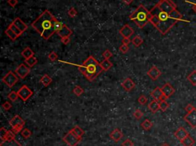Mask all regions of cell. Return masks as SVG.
Returning <instances> with one entry per match:
<instances>
[{
    "mask_svg": "<svg viewBox=\"0 0 196 146\" xmlns=\"http://www.w3.org/2000/svg\"><path fill=\"white\" fill-rule=\"evenodd\" d=\"M149 22L162 34H166L179 21H184L172 0H160L151 9Z\"/></svg>",
    "mask_w": 196,
    "mask_h": 146,
    "instance_id": "1",
    "label": "cell"
},
{
    "mask_svg": "<svg viewBox=\"0 0 196 146\" xmlns=\"http://www.w3.org/2000/svg\"><path fill=\"white\" fill-rule=\"evenodd\" d=\"M56 20L57 18L51 11L46 9L32 23V27L39 32L45 40H48L55 33L54 23Z\"/></svg>",
    "mask_w": 196,
    "mask_h": 146,
    "instance_id": "2",
    "label": "cell"
},
{
    "mask_svg": "<svg viewBox=\"0 0 196 146\" xmlns=\"http://www.w3.org/2000/svg\"><path fill=\"white\" fill-rule=\"evenodd\" d=\"M78 71L84 76L90 82L94 81L103 70L100 66V63L93 56H89L85 60L81 65H77Z\"/></svg>",
    "mask_w": 196,
    "mask_h": 146,
    "instance_id": "3",
    "label": "cell"
},
{
    "mask_svg": "<svg viewBox=\"0 0 196 146\" xmlns=\"http://www.w3.org/2000/svg\"><path fill=\"white\" fill-rule=\"evenodd\" d=\"M129 18L139 28H143L147 25V23L149 22L151 18L150 11L147 10L143 5H139L137 9L130 14Z\"/></svg>",
    "mask_w": 196,
    "mask_h": 146,
    "instance_id": "4",
    "label": "cell"
},
{
    "mask_svg": "<svg viewBox=\"0 0 196 146\" xmlns=\"http://www.w3.org/2000/svg\"><path fill=\"white\" fill-rule=\"evenodd\" d=\"M9 125L12 128V131L14 133L17 134L18 133H21L24 129L23 128L25 125V122L22 117L16 115L9 121Z\"/></svg>",
    "mask_w": 196,
    "mask_h": 146,
    "instance_id": "5",
    "label": "cell"
},
{
    "mask_svg": "<svg viewBox=\"0 0 196 146\" xmlns=\"http://www.w3.org/2000/svg\"><path fill=\"white\" fill-rule=\"evenodd\" d=\"M82 139V138L79 137L74 133L71 129L63 137V141L68 146H77Z\"/></svg>",
    "mask_w": 196,
    "mask_h": 146,
    "instance_id": "6",
    "label": "cell"
},
{
    "mask_svg": "<svg viewBox=\"0 0 196 146\" xmlns=\"http://www.w3.org/2000/svg\"><path fill=\"white\" fill-rule=\"evenodd\" d=\"M2 81L9 88L14 87L18 81V77L13 71H9L2 79Z\"/></svg>",
    "mask_w": 196,
    "mask_h": 146,
    "instance_id": "7",
    "label": "cell"
},
{
    "mask_svg": "<svg viewBox=\"0 0 196 146\" xmlns=\"http://www.w3.org/2000/svg\"><path fill=\"white\" fill-rule=\"evenodd\" d=\"M17 93H18L19 98L24 102H26L33 95V92L32 89L28 88L26 85H23L22 87L18 89Z\"/></svg>",
    "mask_w": 196,
    "mask_h": 146,
    "instance_id": "8",
    "label": "cell"
},
{
    "mask_svg": "<svg viewBox=\"0 0 196 146\" xmlns=\"http://www.w3.org/2000/svg\"><path fill=\"white\" fill-rule=\"evenodd\" d=\"M30 71H31V69H30L29 67L25 65V64H21L16 69L15 72H16L18 77L21 78V79H25L29 74Z\"/></svg>",
    "mask_w": 196,
    "mask_h": 146,
    "instance_id": "9",
    "label": "cell"
},
{
    "mask_svg": "<svg viewBox=\"0 0 196 146\" xmlns=\"http://www.w3.org/2000/svg\"><path fill=\"white\" fill-rule=\"evenodd\" d=\"M183 119L185 120L188 124L189 125L192 129L196 128V108L192 110V112H188L185 116L183 117Z\"/></svg>",
    "mask_w": 196,
    "mask_h": 146,
    "instance_id": "10",
    "label": "cell"
},
{
    "mask_svg": "<svg viewBox=\"0 0 196 146\" xmlns=\"http://www.w3.org/2000/svg\"><path fill=\"white\" fill-rule=\"evenodd\" d=\"M119 33H120L121 36L123 37V38H130V37L132 36L133 33H134V31H133L132 28L130 27V25L126 24L120 30Z\"/></svg>",
    "mask_w": 196,
    "mask_h": 146,
    "instance_id": "11",
    "label": "cell"
},
{
    "mask_svg": "<svg viewBox=\"0 0 196 146\" xmlns=\"http://www.w3.org/2000/svg\"><path fill=\"white\" fill-rule=\"evenodd\" d=\"M147 75L153 80H156L162 75V72L159 70L157 67L153 66L147 71Z\"/></svg>",
    "mask_w": 196,
    "mask_h": 146,
    "instance_id": "12",
    "label": "cell"
},
{
    "mask_svg": "<svg viewBox=\"0 0 196 146\" xmlns=\"http://www.w3.org/2000/svg\"><path fill=\"white\" fill-rule=\"evenodd\" d=\"M161 89H162L163 94L166 95L168 98H169L170 96H172V95L175 94V92H176L175 88H174V87L171 85V83H165V84L162 86V87Z\"/></svg>",
    "mask_w": 196,
    "mask_h": 146,
    "instance_id": "13",
    "label": "cell"
},
{
    "mask_svg": "<svg viewBox=\"0 0 196 146\" xmlns=\"http://www.w3.org/2000/svg\"><path fill=\"white\" fill-rule=\"evenodd\" d=\"M121 86L123 87V89H125L126 92H130L131 90L134 89L135 87H136V84L135 83L132 81V80L131 78H126V80H124L122 83H121Z\"/></svg>",
    "mask_w": 196,
    "mask_h": 146,
    "instance_id": "14",
    "label": "cell"
},
{
    "mask_svg": "<svg viewBox=\"0 0 196 146\" xmlns=\"http://www.w3.org/2000/svg\"><path fill=\"white\" fill-rule=\"evenodd\" d=\"M174 135H175V137L177 139L179 140L181 142V141H182L184 139L187 137L188 135H189V133H188L187 130H185L183 127H180L174 133Z\"/></svg>",
    "mask_w": 196,
    "mask_h": 146,
    "instance_id": "15",
    "label": "cell"
},
{
    "mask_svg": "<svg viewBox=\"0 0 196 146\" xmlns=\"http://www.w3.org/2000/svg\"><path fill=\"white\" fill-rule=\"evenodd\" d=\"M12 23H13L14 25H16V27L18 28V29L20 30L22 33L23 32H25V31L28 29V25H26V24H25L20 18H18V17L15 18V19L12 21Z\"/></svg>",
    "mask_w": 196,
    "mask_h": 146,
    "instance_id": "16",
    "label": "cell"
},
{
    "mask_svg": "<svg viewBox=\"0 0 196 146\" xmlns=\"http://www.w3.org/2000/svg\"><path fill=\"white\" fill-rule=\"evenodd\" d=\"M123 133H122L119 129H115L113 130V132L109 134V138L115 142H118L119 141L123 138Z\"/></svg>",
    "mask_w": 196,
    "mask_h": 146,
    "instance_id": "17",
    "label": "cell"
},
{
    "mask_svg": "<svg viewBox=\"0 0 196 146\" xmlns=\"http://www.w3.org/2000/svg\"><path fill=\"white\" fill-rule=\"evenodd\" d=\"M57 35L59 37H61V38H64V37H70L71 34H73V32L71 31V28H69L66 25H64V24L63 28L60 30L59 32H57Z\"/></svg>",
    "mask_w": 196,
    "mask_h": 146,
    "instance_id": "18",
    "label": "cell"
},
{
    "mask_svg": "<svg viewBox=\"0 0 196 146\" xmlns=\"http://www.w3.org/2000/svg\"><path fill=\"white\" fill-rule=\"evenodd\" d=\"M162 95H163V93H162V89L160 87H155V89L151 92V96L153 97V100L159 101V102L160 101V99Z\"/></svg>",
    "mask_w": 196,
    "mask_h": 146,
    "instance_id": "19",
    "label": "cell"
},
{
    "mask_svg": "<svg viewBox=\"0 0 196 146\" xmlns=\"http://www.w3.org/2000/svg\"><path fill=\"white\" fill-rule=\"evenodd\" d=\"M149 110H150L151 112L153 113H155L157 112L159 110H160V102L159 101H156L155 100H153L149 103V104L148 105Z\"/></svg>",
    "mask_w": 196,
    "mask_h": 146,
    "instance_id": "20",
    "label": "cell"
},
{
    "mask_svg": "<svg viewBox=\"0 0 196 146\" xmlns=\"http://www.w3.org/2000/svg\"><path fill=\"white\" fill-rule=\"evenodd\" d=\"M40 82L44 87H48L49 85L52 83V78L50 76H48V74H45L41 77V80H40Z\"/></svg>",
    "mask_w": 196,
    "mask_h": 146,
    "instance_id": "21",
    "label": "cell"
},
{
    "mask_svg": "<svg viewBox=\"0 0 196 146\" xmlns=\"http://www.w3.org/2000/svg\"><path fill=\"white\" fill-rule=\"evenodd\" d=\"M22 56L24 58H25V60L26 59H28V58H30V57H33L34 55V51L31 49L30 48H28V47H27V48H25L24 50L22 51Z\"/></svg>",
    "mask_w": 196,
    "mask_h": 146,
    "instance_id": "22",
    "label": "cell"
},
{
    "mask_svg": "<svg viewBox=\"0 0 196 146\" xmlns=\"http://www.w3.org/2000/svg\"><path fill=\"white\" fill-rule=\"evenodd\" d=\"M0 146H22V145L16 141V139L13 140H2Z\"/></svg>",
    "mask_w": 196,
    "mask_h": 146,
    "instance_id": "23",
    "label": "cell"
},
{
    "mask_svg": "<svg viewBox=\"0 0 196 146\" xmlns=\"http://www.w3.org/2000/svg\"><path fill=\"white\" fill-rule=\"evenodd\" d=\"M100 66H101V67H102V69L104 71H109V69L111 68L112 67H113V65H114L113 63L110 62V61H109V59H104L103 61L100 62Z\"/></svg>",
    "mask_w": 196,
    "mask_h": 146,
    "instance_id": "24",
    "label": "cell"
},
{
    "mask_svg": "<svg viewBox=\"0 0 196 146\" xmlns=\"http://www.w3.org/2000/svg\"><path fill=\"white\" fill-rule=\"evenodd\" d=\"M181 144L184 146H192L195 143V139L193 138H192L190 135H188L187 137L184 139L182 141H181Z\"/></svg>",
    "mask_w": 196,
    "mask_h": 146,
    "instance_id": "25",
    "label": "cell"
},
{
    "mask_svg": "<svg viewBox=\"0 0 196 146\" xmlns=\"http://www.w3.org/2000/svg\"><path fill=\"white\" fill-rule=\"evenodd\" d=\"M5 34H6L7 37H9L11 41H16V39L18 38V35H17L11 28H9V27L7 28L6 29H5Z\"/></svg>",
    "mask_w": 196,
    "mask_h": 146,
    "instance_id": "26",
    "label": "cell"
},
{
    "mask_svg": "<svg viewBox=\"0 0 196 146\" xmlns=\"http://www.w3.org/2000/svg\"><path fill=\"white\" fill-rule=\"evenodd\" d=\"M153 122L149 120V119H145L143 122L141 123L142 128L144 130L149 131L150 130L152 127H153Z\"/></svg>",
    "mask_w": 196,
    "mask_h": 146,
    "instance_id": "27",
    "label": "cell"
},
{
    "mask_svg": "<svg viewBox=\"0 0 196 146\" xmlns=\"http://www.w3.org/2000/svg\"><path fill=\"white\" fill-rule=\"evenodd\" d=\"M132 43L135 47L138 48V47L141 45L143 43V38L139 35H137V36H135L132 39Z\"/></svg>",
    "mask_w": 196,
    "mask_h": 146,
    "instance_id": "28",
    "label": "cell"
},
{
    "mask_svg": "<svg viewBox=\"0 0 196 146\" xmlns=\"http://www.w3.org/2000/svg\"><path fill=\"white\" fill-rule=\"evenodd\" d=\"M187 80L189 81L192 85L193 86H196V71H193L191 73H189V75L187 77Z\"/></svg>",
    "mask_w": 196,
    "mask_h": 146,
    "instance_id": "29",
    "label": "cell"
},
{
    "mask_svg": "<svg viewBox=\"0 0 196 146\" xmlns=\"http://www.w3.org/2000/svg\"><path fill=\"white\" fill-rule=\"evenodd\" d=\"M72 130H73V132L75 133L76 135L80 138H82L84 136V131L82 129L80 128L79 126H75L72 129Z\"/></svg>",
    "mask_w": 196,
    "mask_h": 146,
    "instance_id": "30",
    "label": "cell"
},
{
    "mask_svg": "<svg viewBox=\"0 0 196 146\" xmlns=\"http://www.w3.org/2000/svg\"><path fill=\"white\" fill-rule=\"evenodd\" d=\"M37 63H38V60H37L36 57H34V56L30 57V58H28V59L25 60V64H27L28 66L29 67H34Z\"/></svg>",
    "mask_w": 196,
    "mask_h": 146,
    "instance_id": "31",
    "label": "cell"
},
{
    "mask_svg": "<svg viewBox=\"0 0 196 146\" xmlns=\"http://www.w3.org/2000/svg\"><path fill=\"white\" fill-rule=\"evenodd\" d=\"M73 93L75 94L77 96H80L84 93V89H83L81 87H80V86H75V87H74Z\"/></svg>",
    "mask_w": 196,
    "mask_h": 146,
    "instance_id": "32",
    "label": "cell"
},
{
    "mask_svg": "<svg viewBox=\"0 0 196 146\" xmlns=\"http://www.w3.org/2000/svg\"><path fill=\"white\" fill-rule=\"evenodd\" d=\"M18 93L16 91H11V93H9V95H8V98L9 99V100H11V102H16L17 100L18 99Z\"/></svg>",
    "mask_w": 196,
    "mask_h": 146,
    "instance_id": "33",
    "label": "cell"
},
{
    "mask_svg": "<svg viewBox=\"0 0 196 146\" xmlns=\"http://www.w3.org/2000/svg\"><path fill=\"white\" fill-rule=\"evenodd\" d=\"M63 26H64V24L61 22H59V21L57 19V20L55 22V23H54V29H55V32L57 33V32H59L60 30L63 28Z\"/></svg>",
    "mask_w": 196,
    "mask_h": 146,
    "instance_id": "34",
    "label": "cell"
},
{
    "mask_svg": "<svg viewBox=\"0 0 196 146\" xmlns=\"http://www.w3.org/2000/svg\"><path fill=\"white\" fill-rule=\"evenodd\" d=\"M160 110L162 112H166L169 107V104L167 103L166 101H161L160 102Z\"/></svg>",
    "mask_w": 196,
    "mask_h": 146,
    "instance_id": "35",
    "label": "cell"
},
{
    "mask_svg": "<svg viewBox=\"0 0 196 146\" xmlns=\"http://www.w3.org/2000/svg\"><path fill=\"white\" fill-rule=\"evenodd\" d=\"M9 28H11V29L12 30V31H13V32H15V33H16V34H17V35H18V37L21 36V35L22 34V32H21L20 30L18 29V28L16 27V25H14V24L12 22H11V24H10V25H9Z\"/></svg>",
    "mask_w": 196,
    "mask_h": 146,
    "instance_id": "36",
    "label": "cell"
},
{
    "mask_svg": "<svg viewBox=\"0 0 196 146\" xmlns=\"http://www.w3.org/2000/svg\"><path fill=\"white\" fill-rule=\"evenodd\" d=\"M21 135L23 138L25 139H28L31 137L32 135V132L28 129H24L22 132H21Z\"/></svg>",
    "mask_w": 196,
    "mask_h": 146,
    "instance_id": "37",
    "label": "cell"
},
{
    "mask_svg": "<svg viewBox=\"0 0 196 146\" xmlns=\"http://www.w3.org/2000/svg\"><path fill=\"white\" fill-rule=\"evenodd\" d=\"M16 139V133H14L12 130H8L6 137L5 140H13Z\"/></svg>",
    "mask_w": 196,
    "mask_h": 146,
    "instance_id": "38",
    "label": "cell"
},
{
    "mask_svg": "<svg viewBox=\"0 0 196 146\" xmlns=\"http://www.w3.org/2000/svg\"><path fill=\"white\" fill-rule=\"evenodd\" d=\"M57 58H58V56H57V53L55 52V51H51L48 54V59L50 60L51 61H57Z\"/></svg>",
    "mask_w": 196,
    "mask_h": 146,
    "instance_id": "39",
    "label": "cell"
},
{
    "mask_svg": "<svg viewBox=\"0 0 196 146\" xmlns=\"http://www.w3.org/2000/svg\"><path fill=\"white\" fill-rule=\"evenodd\" d=\"M138 102H139V103L140 104V105H146V103H147V102H148V99L146 98V96H144V95H141V96H139V98H138Z\"/></svg>",
    "mask_w": 196,
    "mask_h": 146,
    "instance_id": "40",
    "label": "cell"
},
{
    "mask_svg": "<svg viewBox=\"0 0 196 146\" xmlns=\"http://www.w3.org/2000/svg\"><path fill=\"white\" fill-rule=\"evenodd\" d=\"M133 116L137 119H140L143 116V112L139 110H135V112H133Z\"/></svg>",
    "mask_w": 196,
    "mask_h": 146,
    "instance_id": "41",
    "label": "cell"
},
{
    "mask_svg": "<svg viewBox=\"0 0 196 146\" xmlns=\"http://www.w3.org/2000/svg\"><path fill=\"white\" fill-rule=\"evenodd\" d=\"M68 15L70 17H71V18H74L78 15V11L74 7H72V8L69 9L68 11Z\"/></svg>",
    "mask_w": 196,
    "mask_h": 146,
    "instance_id": "42",
    "label": "cell"
},
{
    "mask_svg": "<svg viewBox=\"0 0 196 146\" xmlns=\"http://www.w3.org/2000/svg\"><path fill=\"white\" fill-rule=\"evenodd\" d=\"M103 57L104 59H109L110 57H113V54L110 50H106L103 53Z\"/></svg>",
    "mask_w": 196,
    "mask_h": 146,
    "instance_id": "43",
    "label": "cell"
},
{
    "mask_svg": "<svg viewBox=\"0 0 196 146\" xmlns=\"http://www.w3.org/2000/svg\"><path fill=\"white\" fill-rule=\"evenodd\" d=\"M7 133H8V130H6V129H5L4 127L1 128V129H0V135H1L2 140H5V139L6 137Z\"/></svg>",
    "mask_w": 196,
    "mask_h": 146,
    "instance_id": "44",
    "label": "cell"
},
{
    "mask_svg": "<svg viewBox=\"0 0 196 146\" xmlns=\"http://www.w3.org/2000/svg\"><path fill=\"white\" fill-rule=\"evenodd\" d=\"M119 50H120V51L121 53L126 54V53H127L128 50H129V45L122 44V45L120 47V48H119Z\"/></svg>",
    "mask_w": 196,
    "mask_h": 146,
    "instance_id": "45",
    "label": "cell"
},
{
    "mask_svg": "<svg viewBox=\"0 0 196 146\" xmlns=\"http://www.w3.org/2000/svg\"><path fill=\"white\" fill-rule=\"evenodd\" d=\"M2 108H3L5 110H6V111L9 110L11 107H12V106H11V103H9V102H8V101L5 102V103L2 105Z\"/></svg>",
    "mask_w": 196,
    "mask_h": 146,
    "instance_id": "46",
    "label": "cell"
},
{
    "mask_svg": "<svg viewBox=\"0 0 196 146\" xmlns=\"http://www.w3.org/2000/svg\"><path fill=\"white\" fill-rule=\"evenodd\" d=\"M122 146H134V143L130 139H126L121 144Z\"/></svg>",
    "mask_w": 196,
    "mask_h": 146,
    "instance_id": "47",
    "label": "cell"
},
{
    "mask_svg": "<svg viewBox=\"0 0 196 146\" xmlns=\"http://www.w3.org/2000/svg\"><path fill=\"white\" fill-rule=\"evenodd\" d=\"M61 41H62L64 44H68L70 43L71 39H70V37H64V38H61Z\"/></svg>",
    "mask_w": 196,
    "mask_h": 146,
    "instance_id": "48",
    "label": "cell"
},
{
    "mask_svg": "<svg viewBox=\"0 0 196 146\" xmlns=\"http://www.w3.org/2000/svg\"><path fill=\"white\" fill-rule=\"evenodd\" d=\"M8 4L11 7H15L18 3V0H8Z\"/></svg>",
    "mask_w": 196,
    "mask_h": 146,
    "instance_id": "49",
    "label": "cell"
},
{
    "mask_svg": "<svg viewBox=\"0 0 196 146\" xmlns=\"http://www.w3.org/2000/svg\"><path fill=\"white\" fill-rule=\"evenodd\" d=\"M194 109H195V107L192 105V104H188V105L185 106V110L186 111V112H187V113H188V112H192V110H194Z\"/></svg>",
    "mask_w": 196,
    "mask_h": 146,
    "instance_id": "50",
    "label": "cell"
},
{
    "mask_svg": "<svg viewBox=\"0 0 196 146\" xmlns=\"http://www.w3.org/2000/svg\"><path fill=\"white\" fill-rule=\"evenodd\" d=\"M130 42H132V41H130V38H123V40H122V44L129 45Z\"/></svg>",
    "mask_w": 196,
    "mask_h": 146,
    "instance_id": "51",
    "label": "cell"
},
{
    "mask_svg": "<svg viewBox=\"0 0 196 146\" xmlns=\"http://www.w3.org/2000/svg\"><path fill=\"white\" fill-rule=\"evenodd\" d=\"M169 98H168V97H167L166 95H164V94H163V95L162 96V97H161V99H160V102H161V101H166Z\"/></svg>",
    "mask_w": 196,
    "mask_h": 146,
    "instance_id": "52",
    "label": "cell"
},
{
    "mask_svg": "<svg viewBox=\"0 0 196 146\" xmlns=\"http://www.w3.org/2000/svg\"><path fill=\"white\" fill-rule=\"evenodd\" d=\"M123 2H124V3H126V5H130L132 2H133V0H123Z\"/></svg>",
    "mask_w": 196,
    "mask_h": 146,
    "instance_id": "53",
    "label": "cell"
},
{
    "mask_svg": "<svg viewBox=\"0 0 196 146\" xmlns=\"http://www.w3.org/2000/svg\"><path fill=\"white\" fill-rule=\"evenodd\" d=\"M188 2L192 5V9H193V10H194V11L196 12V3H192V2Z\"/></svg>",
    "mask_w": 196,
    "mask_h": 146,
    "instance_id": "54",
    "label": "cell"
},
{
    "mask_svg": "<svg viewBox=\"0 0 196 146\" xmlns=\"http://www.w3.org/2000/svg\"><path fill=\"white\" fill-rule=\"evenodd\" d=\"M161 146H170V145H169V144H167V143H164V144H162Z\"/></svg>",
    "mask_w": 196,
    "mask_h": 146,
    "instance_id": "55",
    "label": "cell"
}]
</instances>
